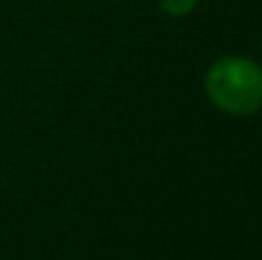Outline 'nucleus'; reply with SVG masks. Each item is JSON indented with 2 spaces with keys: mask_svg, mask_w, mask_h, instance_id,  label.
<instances>
[{
  "mask_svg": "<svg viewBox=\"0 0 262 260\" xmlns=\"http://www.w3.org/2000/svg\"><path fill=\"white\" fill-rule=\"evenodd\" d=\"M206 94L229 115H252L262 107V67L247 56H222L206 72Z\"/></svg>",
  "mask_w": 262,
  "mask_h": 260,
  "instance_id": "nucleus-1",
  "label": "nucleus"
},
{
  "mask_svg": "<svg viewBox=\"0 0 262 260\" xmlns=\"http://www.w3.org/2000/svg\"><path fill=\"white\" fill-rule=\"evenodd\" d=\"M161 8L173 15V18H181V15H188L193 8H196V0H158Z\"/></svg>",
  "mask_w": 262,
  "mask_h": 260,
  "instance_id": "nucleus-2",
  "label": "nucleus"
}]
</instances>
